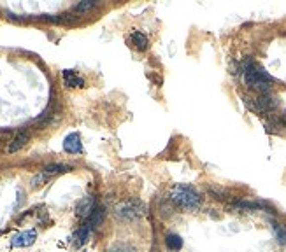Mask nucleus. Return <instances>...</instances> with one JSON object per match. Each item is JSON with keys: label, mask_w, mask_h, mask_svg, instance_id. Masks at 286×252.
<instances>
[{"label": "nucleus", "mask_w": 286, "mask_h": 252, "mask_svg": "<svg viewBox=\"0 0 286 252\" xmlns=\"http://www.w3.org/2000/svg\"><path fill=\"white\" fill-rule=\"evenodd\" d=\"M63 149L71 154H78L82 151V144H81V137L78 133H71L67 135L65 140H63Z\"/></svg>", "instance_id": "nucleus-8"}, {"label": "nucleus", "mask_w": 286, "mask_h": 252, "mask_svg": "<svg viewBox=\"0 0 286 252\" xmlns=\"http://www.w3.org/2000/svg\"><path fill=\"white\" fill-rule=\"evenodd\" d=\"M36 240H37V231L36 229H28V231L18 233V235L12 236L11 245L12 247H30Z\"/></svg>", "instance_id": "nucleus-6"}, {"label": "nucleus", "mask_w": 286, "mask_h": 252, "mask_svg": "<svg viewBox=\"0 0 286 252\" xmlns=\"http://www.w3.org/2000/svg\"><path fill=\"white\" fill-rule=\"evenodd\" d=\"M107 252H137V249L130 244H116V245H113Z\"/></svg>", "instance_id": "nucleus-17"}, {"label": "nucleus", "mask_w": 286, "mask_h": 252, "mask_svg": "<svg viewBox=\"0 0 286 252\" xmlns=\"http://www.w3.org/2000/svg\"><path fill=\"white\" fill-rule=\"evenodd\" d=\"M95 207V198L93 196H84L82 200H79V203L76 205V216L81 219H88L93 214Z\"/></svg>", "instance_id": "nucleus-7"}, {"label": "nucleus", "mask_w": 286, "mask_h": 252, "mask_svg": "<svg viewBox=\"0 0 286 252\" xmlns=\"http://www.w3.org/2000/svg\"><path fill=\"white\" fill-rule=\"evenodd\" d=\"M104 216H106V212H104L102 207H97V209L93 210V214H91V216L88 217V224H90V228H91V229H97L98 226L102 224Z\"/></svg>", "instance_id": "nucleus-13"}, {"label": "nucleus", "mask_w": 286, "mask_h": 252, "mask_svg": "<svg viewBox=\"0 0 286 252\" xmlns=\"http://www.w3.org/2000/svg\"><path fill=\"white\" fill-rule=\"evenodd\" d=\"M144 203L137 198H132V200L122 201V203L116 207V217L122 220H135L139 217L144 216Z\"/></svg>", "instance_id": "nucleus-3"}, {"label": "nucleus", "mask_w": 286, "mask_h": 252, "mask_svg": "<svg viewBox=\"0 0 286 252\" xmlns=\"http://www.w3.org/2000/svg\"><path fill=\"white\" fill-rule=\"evenodd\" d=\"M272 229L276 233V238L281 245H286V228L283 224H278V222H272Z\"/></svg>", "instance_id": "nucleus-16"}, {"label": "nucleus", "mask_w": 286, "mask_h": 252, "mask_svg": "<svg viewBox=\"0 0 286 252\" xmlns=\"http://www.w3.org/2000/svg\"><path fill=\"white\" fill-rule=\"evenodd\" d=\"M244 103L256 114H269L278 107V100L271 93H262L256 98H244Z\"/></svg>", "instance_id": "nucleus-4"}, {"label": "nucleus", "mask_w": 286, "mask_h": 252, "mask_svg": "<svg viewBox=\"0 0 286 252\" xmlns=\"http://www.w3.org/2000/svg\"><path fill=\"white\" fill-rule=\"evenodd\" d=\"M93 7H95V2H91V0H84V2H79V4L76 5L74 11L76 12H86V11H90V9H93Z\"/></svg>", "instance_id": "nucleus-18"}, {"label": "nucleus", "mask_w": 286, "mask_h": 252, "mask_svg": "<svg viewBox=\"0 0 286 252\" xmlns=\"http://www.w3.org/2000/svg\"><path fill=\"white\" fill-rule=\"evenodd\" d=\"M267 205L265 203H262V201H246V200H243V201H237V203H234L232 205V210H262V209H265Z\"/></svg>", "instance_id": "nucleus-11"}, {"label": "nucleus", "mask_w": 286, "mask_h": 252, "mask_svg": "<svg viewBox=\"0 0 286 252\" xmlns=\"http://www.w3.org/2000/svg\"><path fill=\"white\" fill-rule=\"evenodd\" d=\"M71 170V166L69 165H62V163H53V165H47L42 168V172L39 173V175H36L34 177V181H32V186H42L46 181H49L51 177H55V175H58V173H63V172H69Z\"/></svg>", "instance_id": "nucleus-5"}, {"label": "nucleus", "mask_w": 286, "mask_h": 252, "mask_svg": "<svg viewBox=\"0 0 286 252\" xmlns=\"http://www.w3.org/2000/svg\"><path fill=\"white\" fill-rule=\"evenodd\" d=\"M27 142H28V133H27V131H20V133L12 138L11 144H9L7 153H11V154L12 153H18L21 147H25V144H27Z\"/></svg>", "instance_id": "nucleus-12"}, {"label": "nucleus", "mask_w": 286, "mask_h": 252, "mask_svg": "<svg viewBox=\"0 0 286 252\" xmlns=\"http://www.w3.org/2000/svg\"><path fill=\"white\" fill-rule=\"evenodd\" d=\"M132 42H133V46L137 47V49L144 51L146 47H148V37H146L144 33H141V32H133L132 33Z\"/></svg>", "instance_id": "nucleus-14"}, {"label": "nucleus", "mask_w": 286, "mask_h": 252, "mask_svg": "<svg viewBox=\"0 0 286 252\" xmlns=\"http://www.w3.org/2000/svg\"><path fill=\"white\" fill-rule=\"evenodd\" d=\"M165 245L170 249V251H179L183 247V240H181L179 235H167L165 238Z\"/></svg>", "instance_id": "nucleus-15"}, {"label": "nucleus", "mask_w": 286, "mask_h": 252, "mask_svg": "<svg viewBox=\"0 0 286 252\" xmlns=\"http://www.w3.org/2000/svg\"><path fill=\"white\" fill-rule=\"evenodd\" d=\"M243 81L247 88L262 93H271V88L274 84V77H272L269 72L263 67H260L258 63L253 62V60H246L243 63Z\"/></svg>", "instance_id": "nucleus-1"}, {"label": "nucleus", "mask_w": 286, "mask_h": 252, "mask_svg": "<svg viewBox=\"0 0 286 252\" xmlns=\"http://www.w3.org/2000/svg\"><path fill=\"white\" fill-rule=\"evenodd\" d=\"M62 77H63V84H65L67 88H82L84 86V79L74 70H63Z\"/></svg>", "instance_id": "nucleus-9"}, {"label": "nucleus", "mask_w": 286, "mask_h": 252, "mask_svg": "<svg viewBox=\"0 0 286 252\" xmlns=\"http://www.w3.org/2000/svg\"><path fill=\"white\" fill-rule=\"evenodd\" d=\"M170 201L176 205L177 209L186 210V212H195V210L200 209L202 198L192 186L177 184L170 189Z\"/></svg>", "instance_id": "nucleus-2"}, {"label": "nucleus", "mask_w": 286, "mask_h": 252, "mask_svg": "<svg viewBox=\"0 0 286 252\" xmlns=\"http://www.w3.org/2000/svg\"><path fill=\"white\" fill-rule=\"evenodd\" d=\"M91 231L93 229L90 228V224H84V226H81V228L76 231V235H74V245L76 247H81V245H84L88 240H90V235H91Z\"/></svg>", "instance_id": "nucleus-10"}]
</instances>
